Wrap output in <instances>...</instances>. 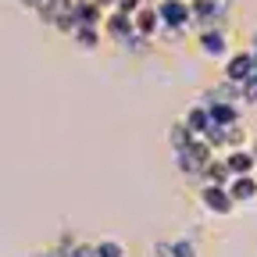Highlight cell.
<instances>
[{"label":"cell","instance_id":"obj_1","mask_svg":"<svg viewBox=\"0 0 257 257\" xmlns=\"http://www.w3.org/2000/svg\"><path fill=\"white\" fill-rule=\"evenodd\" d=\"M197 200L207 214H232L236 211V200L225 186H197Z\"/></svg>","mask_w":257,"mask_h":257},{"label":"cell","instance_id":"obj_2","mask_svg":"<svg viewBox=\"0 0 257 257\" xmlns=\"http://www.w3.org/2000/svg\"><path fill=\"white\" fill-rule=\"evenodd\" d=\"M157 15H161V25L165 32H182L189 29V0H157Z\"/></svg>","mask_w":257,"mask_h":257},{"label":"cell","instance_id":"obj_3","mask_svg":"<svg viewBox=\"0 0 257 257\" xmlns=\"http://www.w3.org/2000/svg\"><path fill=\"white\" fill-rule=\"evenodd\" d=\"M225 82H232V86H239L243 79H250L253 72H257V57L250 54V50H236V54H229L225 57Z\"/></svg>","mask_w":257,"mask_h":257},{"label":"cell","instance_id":"obj_4","mask_svg":"<svg viewBox=\"0 0 257 257\" xmlns=\"http://www.w3.org/2000/svg\"><path fill=\"white\" fill-rule=\"evenodd\" d=\"M197 43H200V54L211 57V61H225V57H229V36H225L221 29H200Z\"/></svg>","mask_w":257,"mask_h":257},{"label":"cell","instance_id":"obj_5","mask_svg":"<svg viewBox=\"0 0 257 257\" xmlns=\"http://www.w3.org/2000/svg\"><path fill=\"white\" fill-rule=\"evenodd\" d=\"M100 29L107 32V40H114V43H125V40L136 32L133 15H125V11H118V8H111V15L104 18V25H100Z\"/></svg>","mask_w":257,"mask_h":257},{"label":"cell","instance_id":"obj_6","mask_svg":"<svg viewBox=\"0 0 257 257\" xmlns=\"http://www.w3.org/2000/svg\"><path fill=\"white\" fill-rule=\"evenodd\" d=\"M225 165H229L232 175H253L257 154H253V147H232V150H225Z\"/></svg>","mask_w":257,"mask_h":257},{"label":"cell","instance_id":"obj_7","mask_svg":"<svg viewBox=\"0 0 257 257\" xmlns=\"http://www.w3.org/2000/svg\"><path fill=\"white\" fill-rule=\"evenodd\" d=\"M133 25H136L140 36H147V40H154V36H157V29H165V25H161V15H157V8H154V4H140V11L133 15Z\"/></svg>","mask_w":257,"mask_h":257},{"label":"cell","instance_id":"obj_8","mask_svg":"<svg viewBox=\"0 0 257 257\" xmlns=\"http://www.w3.org/2000/svg\"><path fill=\"white\" fill-rule=\"evenodd\" d=\"M225 189L232 193L236 207H239V204H250V200H257V175H232Z\"/></svg>","mask_w":257,"mask_h":257},{"label":"cell","instance_id":"obj_9","mask_svg":"<svg viewBox=\"0 0 257 257\" xmlns=\"http://www.w3.org/2000/svg\"><path fill=\"white\" fill-rule=\"evenodd\" d=\"M182 121H186V128H189L193 136H204L207 128H211V111H207L204 104H193V107L186 111V118H182Z\"/></svg>","mask_w":257,"mask_h":257},{"label":"cell","instance_id":"obj_10","mask_svg":"<svg viewBox=\"0 0 257 257\" xmlns=\"http://www.w3.org/2000/svg\"><path fill=\"white\" fill-rule=\"evenodd\" d=\"M154 253H161V257H197V246H193V239H172V243H157Z\"/></svg>","mask_w":257,"mask_h":257},{"label":"cell","instance_id":"obj_11","mask_svg":"<svg viewBox=\"0 0 257 257\" xmlns=\"http://www.w3.org/2000/svg\"><path fill=\"white\" fill-rule=\"evenodd\" d=\"M72 36H75V43L82 50H96V47H100V25H79Z\"/></svg>","mask_w":257,"mask_h":257},{"label":"cell","instance_id":"obj_12","mask_svg":"<svg viewBox=\"0 0 257 257\" xmlns=\"http://www.w3.org/2000/svg\"><path fill=\"white\" fill-rule=\"evenodd\" d=\"M193 140H197V136L186 128V121H175V125L168 128V143H172V150H186Z\"/></svg>","mask_w":257,"mask_h":257},{"label":"cell","instance_id":"obj_13","mask_svg":"<svg viewBox=\"0 0 257 257\" xmlns=\"http://www.w3.org/2000/svg\"><path fill=\"white\" fill-rule=\"evenodd\" d=\"M96 246V257H125V246L118 239H100V243H93Z\"/></svg>","mask_w":257,"mask_h":257},{"label":"cell","instance_id":"obj_14","mask_svg":"<svg viewBox=\"0 0 257 257\" xmlns=\"http://www.w3.org/2000/svg\"><path fill=\"white\" fill-rule=\"evenodd\" d=\"M246 50H250V54H253V57H257V36H253V40H250V47H246Z\"/></svg>","mask_w":257,"mask_h":257},{"label":"cell","instance_id":"obj_15","mask_svg":"<svg viewBox=\"0 0 257 257\" xmlns=\"http://www.w3.org/2000/svg\"><path fill=\"white\" fill-rule=\"evenodd\" d=\"M143 4H157V0H143Z\"/></svg>","mask_w":257,"mask_h":257}]
</instances>
